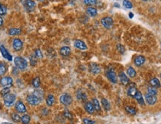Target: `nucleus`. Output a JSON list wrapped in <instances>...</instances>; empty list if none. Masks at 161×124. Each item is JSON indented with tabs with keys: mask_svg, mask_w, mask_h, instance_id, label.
<instances>
[{
	"mask_svg": "<svg viewBox=\"0 0 161 124\" xmlns=\"http://www.w3.org/2000/svg\"><path fill=\"white\" fill-rule=\"evenodd\" d=\"M14 64L15 66L16 67V68L21 69V70L26 69L27 66H28L27 61L22 57H16L14 58Z\"/></svg>",
	"mask_w": 161,
	"mask_h": 124,
	"instance_id": "nucleus-1",
	"label": "nucleus"
},
{
	"mask_svg": "<svg viewBox=\"0 0 161 124\" xmlns=\"http://www.w3.org/2000/svg\"><path fill=\"white\" fill-rule=\"evenodd\" d=\"M16 100V95L13 94H8L4 96V103L7 107H10L14 103Z\"/></svg>",
	"mask_w": 161,
	"mask_h": 124,
	"instance_id": "nucleus-2",
	"label": "nucleus"
},
{
	"mask_svg": "<svg viewBox=\"0 0 161 124\" xmlns=\"http://www.w3.org/2000/svg\"><path fill=\"white\" fill-rule=\"evenodd\" d=\"M60 101L62 104L64 105H69L73 103V98L72 96L68 94H64L60 96Z\"/></svg>",
	"mask_w": 161,
	"mask_h": 124,
	"instance_id": "nucleus-3",
	"label": "nucleus"
},
{
	"mask_svg": "<svg viewBox=\"0 0 161 124\" xmlns=\"http://www.w3.org/2000/svg\"><path fill=\"white\" fill-rule=\"evenodd\" d=\"M101 23H102V25L104 28L108 29H111L113 27V19L111 17H105L102 18V20H101Z\"/></svg>",
	"mask_w": 161,
	"mask_h": 124,
	"instance_id": "nucleus-4",
	"label": "nucleus"
},
{
	"mask_svg": "<svg viewBox=\"0 0 161 124\" xmlns=\"http://www.w3.org/2000/svg\"><path fill=\"white\" fill-rule=\"evenodd\" d=\"M106 76L108 78V79L110 80L113 83H116L117 82V76L116 74L115 71L112 69L110 68L107 70L106 72Z\"/></svg>",
	"mask_w": 161,
	"mask_h": 124,
	"instance_id": "nucleus-5",
	"label": "nucleus"
},
{
	"mask_svg": "<svg viewBox=\"0 0 161 124\" xmlns=\"http://www.w3.org/2000/svg\"><path fill=\"white\" fill-rule=\"evenodd\" d=\"M27 101L31 105H37L39 104L42 100L39 99L37 96H35L34 94H29L27 96Z\"/></svg>",
	"mask_w": 161,
	"mask_h": 124,
	"instance_id": "nucleus-6",
	"label": "nucleus"
},
{
	"mask_svg": "<svg viewBox=\"0 0 161 124\" xmlns=\"http://www.w3.org/2000/svg\"><path fill=\"white\" fill-rule=\"evenodd\" d=\"M0 84L4 88H10L13 84V79L9 76L3 77L0 79Z\"/></svg>",
	"mask_w": 161,
	"mask_h": 124,
	"instance_id": "nucleus-7",
	"label": "nucleus"
},
{
	"mask_svg": "<svg viewBox=\"0 0 161 124\" xmlns=\"http://www.w3.org/2000/svg\"><path fill=\"white\" fill-rule=\"evenodd\" d=\"M12 46H13V48L15 51H20L23 49V44L22 40L19 38H14L13 40V43H12Z\"/></svg>",
	"mask_w": 161,
	"mask_h": 124,
	"instance_id": "nucleus-8",
	"label": "nucleus"
},
{
	"mask_svg": "<svg viewBox=\"0 0 161 124\" xmlns=\"http://www.w3.org/2000/svg\"><path fill=\"white\" fill-rule=\"evenodd\" d=\"M119 80H120V82L122 83V84L126 86L127 84H129L130 82V80H129V78L127 76V75L125 74L124 72H121L119 73Z\"/></svg>",
	"mask_w": 161,
	"mask_h": 124,
	"instance_id": "nucleus-9",
	"label": "nucleus"
},
{
	"mask_svg": "<svg viewBox=\"0 0 161 124\" xmlns=\"http://www.w3.org/2000/svg\"><path fill=\"white\" fill-rule=\"evenodd\" d=\"M0 52L2 53V56L5 58V59H7L9 61H12V56L10 55V53L8 52V50H6L4 46H0Z\"/></svg>",
	"mask_w": 161,
	"mask_h": 124,
	"instance_id": "nucleus-10",
	"label": "nucleus"
},
{
	"mask_svg": "<svg viewBox=\"0 0 161 124\" xmlns=\"http://www.w3.org/2000/svg\"><path fill=\"white\" fill-rule=\"evenodd\" d=\"M90 67V73L94 75L98 74V73L101 72L100 67H99L97 64H96V63H91V64H90V67Z\"/></svg>",
	"mask_w": 161,
	"mask_h": 124,
	"instance_id": "nucleus-11",
	"label": "nucleus"
},
{
	"mask_svg": "<svg viewBox=\"0 0 161 124\" xmlns=\"http://www.w3.org/2000/svg\"><path fill=\"white\" fill-rule=\"evenodd\" d=\"M74 46H75L77 49H78V50H85L87 49V45L85 44V43L81 40H75V42H74Z\"/></svg>",
	"mask_w": 161,
	"mask_h": 124,
	"instance_id": "nucleus-12",
	"label": "nucleus"
},
{
	"mask_svg": "<svg viewBox=\"0 0 161 124\" xmlns=\"http://www.w3.org/2000/svg\"><path fill=\"white\" fill-rule=\"evenodd\" d=\"M16 110L19 113H25L26 111H27L24 103L23 102H21V101H19V102L16 103Z\"/></svg>",
	"mask_w": 161,
	"mask_h": 124,
	"instance_id": "nucleus-13",
	"label": "nucleus"
},
{
	"mask_svg": "<svg viewBox=\"0 0 161 124\" xmlns=\"http://www.w3.org/2000/svg\"><path fill=\"white\" fill-rule=\"evenodd\" d=\"M145 98L146 100L147 103L149 105H154L157 102V97L155 96H152V95L146 94L145 95Z\"/></svg>",
	"mask_w": 161,
	"mask_h": 124,
	"instance_id": "nucleus-14",
	"label": "nucleus"
},
{
	"mask_svg": "<svg viewBox=\"0 0 161 124\" xmlns=\"http://www.w3.org/2000/svg\"><path fill=\"white\" fill-rule=\"evenodd\" d=\"M145 63V58L142 55H138L134 58V64L137 67H140Z\"/></svg>",
	"mask_w": 161,
	"mask_h": 124,
	"instance_id": "nucleus-15",
	"label": "nucleus"
},
{
	"mask_svg": "<svg viewBox=\"0 0 161 124\" xmlns=\"http://www.w3.org/2000/svg\"><path fill=\"white\" fill-rule=\"evenodd\" d=\"M60 53L63 56H69L71 54V50L69 46H63L60 50Z\"/></svg>",
	"mask_w": 161,
	"mask_h": 124,
	"instance_id": "nucleus-16",
	"label": "nucleus"
},
{
	"mask_svg": "<svg viewBox=\"0 0 161 124\" xmlns=\"http://www.w3.org/2000/svg\"><path fill=\"white\" fill-rule=\"evenodd\" d=\"M84 109L87 111L89 114H93L95 111V109L93 107V105L92 103L88 102L86 104L84 105Z\"/></svg>",
	"mask_w": 161,
	"mask_h": 124,
	"instance_id": "nucleus-17",
	"label": "nucleus"
},
{
	"mask_svg": "<svg viewBox=\"0 0 161 124\" xmlns=\"http://www.w3.org/2000/svg\"><path fill=\"white\" fill-rule=\"evenodd\" d=\"M25 7L29 9V10H32L35 7V2L33 0H25Z\"/></svg>",
	"mask_w": 161,
	"mask_h": 124,
	"instance_id": "nucleus-18",
	"label": "nucleus"
},
{
	"mask_svg": "<svg viewBox=\"0 0 161 124\" xmlns=\"http://www.w3.org/2000/svg\"><path fill=\"white\" fill-rule=\"evenodd\" d=\"M137 91L138 90H137V88L135 86H131L127 90V95L131 97H134Z\"/></svg>",
	"mask_w": 161,
	"mask_h": 124,
	"instance_id": "nucleus-19",
	"label": "nucleus"
},
{
	"mask_svg": "<svg viewBox=\"0 0 161 124\" xmlns=\"http://www.w3.org/2000/svg\"><path fill=\"white\" fill-rule=\"evenodd\" d=\"M135 98H136V99H137V101L140 103V105H143L145 104V102H144V99H143V96H142V95L141 92H140V91H137V94H136V95H135V96H134Z\"/></svg>",
	"mask_w": 161,
	"mask_h": 124,
	"instance_id": "nucleus-20",
	"label": "nucleus"
},
{
	"mask_svg": "<svg viewBox=\"0 0 161 124\" xmlns=\"http://www.w3.org/2000/svg\"><path fill=\"white\" fill-rule=\"evenodd\" d=\"M97 10H96L95 8H93V7H89L87 9V14L89 16L92 17H96V16L97 15Z\"/></svg>",
	"mask_w": 161,
	"mask_h": 124,
	"instance_id": "nucleus-21",
	"label": "nucleus"
},
{
	"mask_svg": "<svg viewBox=\"0 0 161 124\" xmlns=\"http://www.w3.org/2000/svg\"><path fill=\"white\" fill-rule=\"evenodd\" d=\"M150 84L154 88H160L161 86L160 82L157 78H154L150 80Z\"/></svg>",
	"mask_w": 161,
	"mask_h": 124,
	"instance_id": "nucleus-22",
	"label": "nucleus"
},
{
	"mask_svg": "<svg viewBox=\"0 0 161 124\" xmlns=\"http://www.w3.org/2000/svg\"><path fill=\"white\" fill-rule=\"evenodd\" d=\"M21 31L22 30L18 28H13V29H10L8 31V34L12 36H14V35H19L21 34Z\"/></svg>",
	"mask_w": 161,
	"mask_h": 124,
	"instance_id": "nucleus-23",
	"label": "nucleus"
},
{
	"mask_svg": "<svg viewBox=\"0 0 161 124\" xmlns=\"http://www.w3.org/2000/svg\"><path fill=\"white\" fill-rule=\"evenodd\" d=\"M54 96L52 94H49L46 98V104L48 106H52L54 103Z\"/></svg>",
	"mask_w": 161,
	"mask_h": 124,
	"instance_id": "nucleus-24",
	"label": "nucleus"
},
{
	"mask_svg": "<svg viewBox=\"0 0 161 124\" xmlns=\"http://www.w3.org/2000/svg\"><path fill=\"white\" fill-rule=\"evenodd\" d=\"M92 103H93V107H94V109H95L96 111H101V106H100V104H99V102H98V100L96 98H93Z\"/></svg>",
	"mask_w": 161,
	"mask_h": 124,
	"instance_id": "nucleus-25",
	"label": "nucleus"
},
{
	"mask_svg": "<svg viewBox=\"0 0 161 124\" xmlns=\"http://www.w3.org/2000/svg\"><path fill=\"white\" fill-rule=\"evenodd\" d=\"M127 74L131 77V78H134L137 76V72L135 71V69H134L133 67H128L127 69Z\"/></svg>",
	"mask_w": 161,
	"mask_h": 124,
	"instance_id": "nucleus-26",
	"label": "nucleus"
},
{
	"mask_svg": "<svg viewBox=\"0 0 161 124\" xmlns=\"http://www.w3.org/2000/svg\"><path fill=\"white\" fill-rule=\"evenodd\" d=\"M102 104L103 107L104 108V109L105 110L109 111V110L110 109V103H109L106 99H104V98H102Z\"/></svg>",
	"mask_w": 161,
	"mask_h": 124,
	"instance_id": "nucleus-27",
	"label": "nucleus"
},
{
	"mask_svg": "<svg viewBox=\"0 0 161 124\" xmlns=\"http://www.w3.org/2000/svg\"><path fill=\"white\" fill-rule=\"evenodd\" d=\"M77 98L79 100H81V101H85L87 99V95L85 94L84 92H81V91H78L77 92Z\"/></svg>",
	"mask_w": 161,
	"mask_h": 124,
	"instance_id": "nucleus-28",
	"label": "nucleus"
},
{
	"mask_svg": "<svg viewBox=\"0 0 161 124\" xmlns=\"http://www.w3.org/2000/svg\"><path fill=\"white\" fill-rule=\"evenodd\" d=\"M147 91H148V93H147V94H150V95H152V96H156L157 94V91L156 88H154V87H152V86L148 87V88H147Z\"/></svg>",
	"mask_w": 161,
	"mask_h": 124,
	"instance_id": "nucleus-29",
	"label": "nucleus"
},
{
	"mask_svg": "<svg viewBox=\"0 0 161 124\" xmlns=\"http://www.w3.org/2000/svg\"><path fill=\"white\" fill-rule=\"evenodd\" d=\"M6 71H7V65L3 62H1L0 63V76L5 74Z\"/></svg>",
	"mask_w": 161,
	"mask_h": 124,
	"instance_id": "nucleus-30",
	"label": "nucleus"
},
{
	"mask_svg": "<svg viewBox=\"0 0 161 124\" xmlns=\"http://www.w3.org/2000/svg\"><path fill=\"white\" fill-rule=\"evenodd\" d=\"M40 79L39 77L34 78L33 81H32V85H33V87L35 88H38L40 87Z\"/></svg>",
	"mask_w": 161,
	"mask_h": 124,
	"instance_id": "nucleus-31",
	"label": "nucleus"
},
{
	"mask_svg": "<svg viewBox=\"0 0 161 124\" xmlns=\"http://www.w3.org/2000/svg\"><path fill=\"white\" fill-rule=\"evenodd\" d=\"M21 121L23 124H29L30 122V116L28 114H25L22 117Z\"/></svg>",
	"mask_w": 161,
	"mask_h": 124,
	"instance_id": "nucleus-32",
	"label": "nucleus"
},
{
	"mask_svg": "<svg viewBox=\"0 0 161 124\" xmlns=\"http://www.w3.org/2000/svg\"><path fill=\"white\" fill-rule=\"evenodd\" d=\"M125 110H126L127 112H128L130 114H132V115H135V114H137L136 109L134 108H133V107H131V106H126L125 107Z\"/></svg>",
	"mask_w": 161,
	"mask_h": 124,
	"instance_id": "nucleus-33",
	"label": "nucleus"
},
{
	"mask_svg": "<svg viewBox=\"0 0 161 124\" xmlns=\"http://www.w3.org/2000/svg\"><path fill=\"white\" fill-rule=\"evenodd\" d=\"M122 5L125 8H126L127 9H131L133 8V5L129 0H124L123 2H122Z\"/></svg>",
	"mask_w": 161,
	"mask_h": 124,
	"instance_id": "nucleus-34",
	"label": "nucleus"
},
{
	"mask_svg": "<svg viewBox=\"0 0 161 124\" xmlns=\"http://www.w3.org/2000/svg\"><path fill=\"white\" fill-rule=\"evenodd\" d=\"M11 118H12V120L14 121V122H20V120H21V118H20V115L17 114H16V113H13V114H11Z\"/></svg>",
	"mask_w": 161,
	"mask_h": 124,
	"instance_id": "nucleus-35",
	"label": "nucleus"
},
{
	"mask_svg": "<svg viewBox=\"0 0 161 124\" xmlns=\"http://www.w3.org/2000/svg\"><path fill=\"white\" fill-rule=\"evenodd\" d=\"M10 92V88H5L1 90L0 94L2 96H5L7 94H8Z\"/></svg>",
	"mask_w": 161,
	"mask_h": 124,
	"instance_id": "nucleus-36",
	"label": "nucleus"
},
{
	"mask_svg": "<svg viewBox=\"0 0 161 124\" xmlns=\"http://www.w3.org/2000/svg\"><path fill=\"white\" fill-rule=\"evenodd\" d=\"M35 96H37L39 99H40L41 100H43V93L42 92V91H40V90H35V91H34V93H33Z\"/></svg>",
	"mask_w": 161,
	"mask_h": 124,
	"instance_id": "nucleus-37",
	"label": "nucleus"
},
{
	"mask_svg": "<svg viewBox=\"0 0 161 124\" xmlns=\"http://www.w3.org/2000/svg\"><path fill=\"white\" fill-rule=\"evenodd\" d=\"M37 57H36V55L34 56V55H31V57H30V64H31V66H34V65L37 64Z\"/></svg>",
	"mask_w": 161,
	"mask_h": 124,
	"instance_id": "nucleus-38",
	"label": "nucleus"
},
{
	"mask_svg": "<svg viewBox=\"0 0 161 124\" xmlns=\"http://www.w3.org/2000/svg\"><path fill=\"white\" fill-rule=\"evenodd\" d=\"M7 13V8L4 5H1L0 6V16H3L6 14Z\"/></svg>",
	"mask_w": 161,
	"mask_h": 124,
	"instance_id": "nucleus-39",
	"label": "nucleus"
},
{
	"mask_svg": "<svg viewBox=\"0 0 161 124\" xmlns=\"http://www.w3.org/2000/svg\"><path fill=\"white\" fill-rule=\"evenodd\" d=\"M116 49H117L118 51H119L121 54H123V53L125 52V47H124L122 44H117V46H116Z\"/></svg>",
	"mask_w": 161,
	"mask_h": 124,
	"instance_id": "nucleus-40",
	"label": "nucleus"
},
{
	"mask_svg": "<svg viewBox=\"0 0 161 124\" xmlns=\"http://www.w3.org/2000/svg\"><path fill=\"white\" fill-rule=\"evenodd\" d=\"M35 55H36V57L37 58H43V53H42V52H41V50H35Z\"/></svg>",
	"mask_w": 161,
	"mask_h": 124,
	"instance_id": "nucleus-41",
	"label": "nucleus"
},
{
	"mask_svg": "<svg viewBox=\"0 0 161 124\" xmlns=\"http://www.w3.org/2000/svg\"><path fill=\"white\" fill-rule=\"evenodd\" d=\"M84 3L87 5H93L96 4L97 0H84Z\"/></svg>",
	"mask_w": 161,
	"mask_h": 124,
	"instance_id": "nucleus-42",
	"label": "nucleus"
},
{
	"mask_svg": "<svg viewBox=\"0 0 161 124\" xmlns=\"http://www.w3.org/2000/svg\"><path fill=\"white\" fill-rule=\"evenodd\" d=\"M83 122L84 124H95V121H93L92 120L87 119V118L84 119Z\"/></svg>",
	"mask_w": 161,
	"mask_h": 124,
	"instance_id": "nucleus-43",
	"label": "nucleus"
},
{
	"mask_svg": "<svg viewBox=\"0 0 161 124\" xmlns=\"http://www.w3.org/2000/svg\"><path fill=\"white\" fill-rule=\"evenodd\" d=\"M64 116L66 117V118H68V119H73V115H72V114L70 113V112H69L68 111H66L65 112H64Z\"/></svg>",
	"mask_w": 161,
	"mask_h": 124,
	"instance_id": "nucleus-44",
	"label": "nucleus"
},
{
	"mask_svg": "<svg viewBox=\"0 0 161 124\" xmlns=\"http://www.w3.org/2000/svg\"><path fill=\"white\" fill-rule=\"evenodd\" d=\"M2 24H3V20H2V18L0 17V26H2Z\"/></svg>",
	"mask_w": 161,
	"mask_h": 124,
	"instance_id": "nucleus-45",
	"label": "nucleus"
},
{
	"mask_svg": "<svg viewBox=\"0 0 161 124\" xmlns=\"http://www.w3.org/2000/svg\"><path fill=\"white\" fill-rule=\"evenodd\" d=\"M129 17L131 19V18H133L134 17V14L133 13H129Z\"/></svg>",
	"mask_w": 161,
	"mask_h": 124,
	"instance_id": "nucleus-46",
	"label": "nucleus"
},
{
	"mask_svg": "<svg viewBox=\"0 0 161 124\" xmlns=\"http://www.w3.org/2000/svg\"><path fill=\"white\" fill-rule=\"evenodd\" d=\"M38 1H40V2H44L45 0H38Z\"/></svg>",
	"mask_w": 161,
	"mask_h": 124,
	"instance_id": "nucleus-47",
	"label": "nucleus"
},
{
	"mask_svg": "<svg viewBox=\"0 0 161 124\" xmlns=\"http://www.w3.org/2000/svg\"><path fill=\"white\" fill-rule=\"evenodd\" d=\"M143 1H148V0H143Z\"/></svg>",
	"mask_w": 161,
	"mask_h": 124,
	"instance_id": "nucleus-48",
	"label": "nucleus"
},
{
	"mask_svg": "<svg viewBox=\"0 0 161 124\" xmlns=\"http://www.w3.org/2000/svg\"><path fill=\"white\" fill-rule=\"evenodd\" d=\"M0 6H1V4H0Z\"/></svg>",
	"mask_w": 161,
	"mask_h": 124,
	"instance_id": "nucleus-49",
	"label": "nucleus"
},
{
	"mask_svg": "<svg viewBox=\"0 0 161 124\" xmlns=\"http://www.w3.org/2000/svg\"><path fill=\"white\" fill-rule=\"evenodd\" d=\"M160 76H161V75H160Z\"/></svg>",
	"mask_w": 161,
	"mask_h": 124,
	"instance_id": "nucleus-50",
	"label": "nucleus"
}]
</instances>
